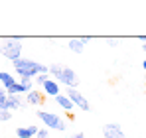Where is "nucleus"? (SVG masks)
Returning a JSON list of instances; mask_svg holds the SVG:
<instances>
[{"instance_id": "obj_19", "label": "nucleus", "mask_w": 146, "mask_h": 138, "mask_svg": "<svg viewBox=\"0 0 146 138\" xmlns=\"http://www.w3.org/2000/svg\"><path fill=\"white\" fill-rule=\"evenodd\" d=\"M81 40H83V44H85V46H87V44H89V42H91V36H83V38H81Z\"/></svg>"}, {"instance_id": "obj_16", "label": "nucleus", "mask_w": 146, "mask_h": 138, "mask_svg": "<svg viewBox=\"0 0 146 138\" xmlns=\"http://www.w3.org/2000/svg\"><path fill=\"white\" fill-rule=\"evenodd\" d=\"M12 118V113L10 111H0V122H8Z\"/></svg>"}, {"instance_id": "obj_6", "label": "nucleus", "mask_w": 146, "mask_h": 138, "mask_svg": "<svg viewBox=\"0 0 146 138\" xmlns=\"http://www.w3.org/2000/svg\"><path fill=\"white\" fill-rule=\"evenodd\" d=\"M103 136L105 138H126V134L122 132V128L117 122H109L103 126Z\"/></svg>"}, {"instance_id": "obj_17", "label": "nucleus", "mask_w": 146, "mask_h": 138, "mask_svg": "<svg viewBox=\"0 0 146 138\" xmlns=\"http://www.w3.org/2000/svg\"><path fill=\"white\" fill-rule=\"evenodd\" d=\"M49 136V130L48 128H40L38 130V134H36V138H48Z\"/></svg>"}, {"instance_id": "obj_9", "label": "nucleus", "mask_w": 146, "mask_h": 138, "mask_svg": "<svg viewBox=\"0 0 146 138\" xmlns=\"http://www.w3.org/2000/svg\"><path fill=\"white\" fill-rule=\"evenodd\" d=\"M26 99H22V95H8V111H20L24 107Z\"/></svg>"}, {"instance_id": "obj_2", "label": "nucleus", "mask_w": 146, "mask_h": 138, "mask_svg": "<svg viewBox=\"0 0 146 138\" xmlns=\"http://www.w3.org/2000/svg\"><path fill=\"white\" fill-rule=\"evenodd\" d=\"M49 75H51L53 81L65 85L67 89H77V85H79L77 73L69 67H63V65H49Z\"/></svg>"}, {"instance_id": "obj_12", "label": "nucleus", "mask_w": 146, "mask_h": 138, "mask_svg": "<svg viewBox=\"0 0 146 138\" xmlns=\"http://www.w3.org/2000/svg\"><path fill=\"white\" fill-rule=\"evenodd\" d=\"M55 103L65 111V113H71V109H73V103L67 99V95H63V93H59L57 97H55Z\"/></svg>"}, {"instance_id": "obj_10", "label": "nucleus", "mask_w": 146, "mask_h": 138, "mask_svg": "<svg viewBox=\"0 0 146 138\" xmlns=\"http://www.w3.org/2000/svg\"><path fill=\"white\" fill-rule=\"evenodd\" d=\"M44 99H46V95L40 93V91H30L26 95V103H28V105H42Z\"/></svg>"}, {"instance_id": "obj_8", "label": "nucleus", "mask_w": 146, "mask_h": 138, "mask_svg": "<svg viewBox=\"0 0 146 138\" xmlns=\"http://www.w3.org/2000/svg\"><path fill=\"white\" fill-rule=\"evenodd\" d=\"M42 93H44L46 97H53V99H55V97L61 93V91H59V83H57V81H53V79L48 81L46 85H42Z\"/></svg>"}, {"instance_id": "obj_18", "label": "nucleus", "mask_w": 146, "mask_h": 138, "mask_svg": "<svg viewBox=\"0 0 146 138\" xmlns=\"http://www.w3.org/2000/svg\"><path fill=\"white\" fill-rule=\"evenodd\" d=\"M69 138H87V136H85L83 132H75V134H73V136H69Z\"/></svg>"}, {"instance_id": "obj_13", "label": "nucleus", "mask_w": 146, "mask_h": 138, "mask_svg": "<svg viewBox=\"0 0 146 138\" xmlns=\"http://www.w3.org/2000/svg\"><path fill=\"white\" fill-rule=\"evenodd\" d=\"M0 83H2V87H4V89H8V87H12V85H14V83H18V81H16L8 71H0Z\"/></svg>"}, {"instance_id": "obj_20", "label": "nucleus", "mask_w": 146, "mask_h": 138, "mask_svg": "<svg viewBox=\"0 0 146 138\" xmlns=\"http://www.w3.org/2000/svg\"><path fill=\"white\" fill-rule=\"evenodd\" d=\"M140 42H142V44H146V36H142V38H140Z\"/></svg>"}, {"instance_id": "obj_15", "label": "nucleus", "mask_w": 146, "mask_h": 138, "mask_svg": "<svg viewBox=\"0 0 146 138\" xmlns=\"http://www.w3.org/2000/svg\"><path fill=\"white\" fill-rule=\"evenodd\" d=\"M36 81H38L40 85H46L48 81H51V75H49V73H46V75H38V77H36Z\"/></svg>"}, {"instance_id": "obj_4", "label": "nucleus", "mask_w": 146, "mask_h": 138, "mask_svg": "<svg viewBox=\"0 0 146 138\" xmlns=\"http://www.w3.org/2000/svg\"><path fill=\"white\" fill-rule=\"evenodd\" d=\"M36 115H38V118L46 124V128H48V130L63 132V130L67 128V124L63 122V118H59L57 115H53V113H48V111H38Z\"/></svg>"}, {"instance_id": "obj_14", "label": "nucleus", "mask_w": 146, "mask_h": 138, "mask_svg": "<svg viewBox=\"0 0 146 138\" xmlns=\"http://www.w3.org/2000/svg\"><path fill=\"white\" fill-rule=\"evenodd\" d=\"M0 111H8V93L4 87H0Z\"/></svg>"}, {"instance_id": "obj_22", "label": "nucleus", "mask_w": 146, "mask_h": 138, "mask_svg": "<svg viewBox=\"0 0 146 138\" xmlns=\"http://www.w3.org/2000/svg\"><path fill=\"white\" fill-rule=\"evenodd\" d=\"M142 49H144V51H146V44H144V46H142Z\"/></svg>"}, {"instance_id": "obj_7", "label": "nucleus", "mask_w": 146, "mask_h": 138, "mask_svg": "<svg viewBox=\"0 0 146 138\" xmlns=\"http://www.w3.org/2000/svg\"><path fill=\"white\" fill-rule=\"evenodd\" d=\"M38 126L36 124H30V126H20V128H16V138H36L38 134Z\"/></svg>"}, {"instance_id": "obj_11", "label": "nucleus", "mask_w": 146, "mask_h": 138, "mask_svg": "<svg viewBox=\"0 0 146 138\" xmlns=\"http://www.w3.org/2000/svg\"><path fill=\"white\" fill-rule=\"evenodd\" d=\"M67 47L71 49L73 53H83V51H85V44H83L81 38H71V40L67 42Z\"/></svg>"}, {"instance_id": "obj_21", "label": "nucleus", "mask_w": 146, "mask_h": 138, "mask_svg": "<svg viewBox=\"0 0 146 138\" xmlns=\"http://www.w3.org/2000/svg\"><path fill=\"white\" fill-rule=\"evenodd\" d=\"M142 69H144V71H146V59H144V61H142Z\"/></svg>"}, {"instance_id": "obj_3", "label": "nucleus", "mask_w": 146, "mask_h": 138, "mask_svg": "<svg viewBox=\"0 0 146 138\" xmlns=\"http://www.w3.org/2000/svg\"><path fill=\"white\" fill-rule=\"evenodd\" d=\"M22 38H4L2 42H0V53L6 57V59H10L12 63L16 61V59H20V55H22Z\"/></svg>"}, {"instance_id": "obj_1", "label": "nucleus", "mask_w": 146, "mask_h": 138, "mask_svg": "<svg viewBox=\"0 0 146 138\" xmlns=\"http://www.w3.org/2000/svg\"><path fill=\"white\" fill-rule=\"evenodd\" d=\"M14 69H16V73H18L22 79H32V77L49 73L48 65H44V63H40V61H34V59H22V57L14 61Z\"/></svg>"}, {"instance_id": "obj_5", "label": "nucleus", "mask_w": 146, "mask_h": 138, "mask_svg": "<svg viewBox=\"0 0 146 138\" xmlns=\"http://www.w3.org/2000/svg\"><path fill=\"white\" fill-rule=\"evenodd\" d=\"M65 95H67V99L73 103V107H79L81 111H91V105H89V101L85 99L83 93H79L77 89H67Z\"/></svg>"}]
</instances>
